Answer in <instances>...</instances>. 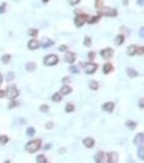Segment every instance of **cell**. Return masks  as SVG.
Masks as SVG:
<instances>
[{
  "instance_id": "6da1fadb",
  "label": "cell",
  "mask_w": 144,
  "mask_h": 163,
  "mask_svg": "<svg viewBox=\"0 0 144 163\" xmlns=\"http://www.w3.org/2000/svg\"><path fill=\"white\" fill-rule=\"evenodd\" d=\"M40 147H41V140L40 139H35V140H32V142H29V143L26 144V150L28 152H36Z\"/></svg>"
},
{
  "instance_id": "7a4b0ae2",
  "label": "cell",
  "mask_w": 144,
  "mask_h": 163,
  "mask_svg": "<svg viewBox=\"0 0 144 163\" xmlns=\"http://www.w3.org/2000/svg\"><path fill=\"white\" fill-rule=\"evenodd\" d=\"M99 11V15H103V16H116L118 15V11L113 8H108V7H100V8H98Z\"/></svg>"
},
{
  "instance_id": "3957f363",
  "label": "cell",
  "mask_w": 144,
  "mask_h": 163,
  "mask_svg": "<svg viewBox=\"0 0 144 163\" xmlns=\"http://www.w3.org/2000/svg\"><path fill=\"white\" fill-rule=\"evenodd\" d=\"M6 95H7V98H9V99L12 100L19 95V91H17V88L15 87V86H9V87L6 90Z\"/></svg>"
},
{
  "instance_id": "277c9868",
  "label": "cell",
  "mask_w": 144,
  "mask_h": 163,
  "mask_svg": "<svg viewBox=\"0 0 144 163\" xmlns=\"http://www.w3.org/2000/svg\"><path fill=\"white\" fill-rule=\"evenodd\" d=\"M59 61V58L56 55H48L44 58V64L46 66H55V64H58Z\"/></svg>"
},
{
  "instance_id": "5b68a950",
  "label": "cell",
  "mask_w": 144,
  "mask_h": 163,
  "mask_svg": "<svg viewBox=\"0 0 144 163\" xmlns=\"http://www.w3.org/2000/svg\"><path fill=\"white\" fill-rule=\"evenodd\" d=\"M84 70H86V74H95V71L98 70V64L96 63H92V61H89V63H86L84 64Z\"/></svg>"
},
{
  "instance_id": "8992f818",
  "label": "cell",
  "mask_w": 144,
  "mask_h": 163,
  "mask_svg": "<svg viewBox=\"0 0 144 163\" xmlns=\"http://www.w3.org/2000/svg\"><path fill=\"white\" fill-rule=\"evenodd\" d=\"M84 23H87V16L80 12V14H79L78 16L75 18V26L76 27H81Z\"/></svg>"
},
{
  "instance_id": "52a82bcc",
  "label": "cell",
  "mask_w": 144,
  "mask_h": 163,
  "mask_svg": "<svg viewBox=\"0 0 144 163\" xmlns=\"http://www.w3.org/2000/svg\"><path fill=\"white\" fill-rule=\"evenodd\" d=\"M100 55H101V58H104V59H111L113 55V51L111 50V48H104V50L100 51Z\"/></svg>"
},
{
  "instance_id": "ba28073f",
  "label": "cell",
  "mask_w": 144,
  "mask_h": 163,
  "mask_svg": "<svg viewBox=\"0 0 144 163\" xmlns=\"http://www.w3.org/2000/svg\"><path fill=\"white\" fill-rule=\"evenodd\" d=\"M39 46H40V41L36 40V39H32V40L28 41V48L31 51H34V50H36V48H39Z\"/></svg>"
},
{
  "instance_id": "9c48e42d",
  "label": "cell",
  "mask_w": 144,
  "mask_h": 163,
  "mask_svg": "<svg viewBox=\"0 0 144 163\" xmlns=\"http://www.w3.org/2000/svg\"><path fill=\"white\" fill-rule=\"evenodd\" d=\"M83 144H84V147H87V149H92L93 146H95V140H93L92 138H84Z\"/></svg>"
},
{
  "instance_id": "30bf717a",
  "label": "cell",
  "mask_w": 144,
  "mask_h": 163,
  "mask_svg": "<svg viewBox=\"0 0 144 163\" xmlns=\"http://www.w3.org/2000/svg\"><path fill=\"white\" fill-rule=\"evenodd\" d=\"M75 59H76V55L73 52H67L66 56H64V60H66L67 63H71V64L75 61Z\"/></svg>"
},
{
  "instance_id": "8fae6325",
  "label": "cell",
  "mask_w": 144,
  "mask_h": 163,
  "mask_svg": "<svg viewBox=\"0 0 144 163\" xmlns=\"http://www.w3.org/2000/svg\"><path fill=\"white\" fill-rule=\"evenodd\" d=\"M113 108H115V104H113V102H107L103 104V110L107 111V112H112Z\"/></svg>"
},
{
  "instance_id": "7c38bea8",
  "label": "cell",
  "mask_w": 144,
  "mask_h": 163,
  "mask_svg": "<svg viewBox=\"0 0 144 163\" xmlns=\"http://www.w3.org/2000/svg\"><path fill=\"white\" fill-rule=\"evenodd\" d=\"M107 162L108 163H113V162H118V152H110L107 155Z\"/></svg>"
},
{
  "instance_id": "4fadbf2b",
  "label": "cell",
  "mask_w": 144,
  "mask_h": 163,
  "mask_svg": "<svg viewBox=\"0 0 144 163\" xmlns=\"http://www.w3.org/2000/svg\"><path fill=\"white\" fill-rule=\"evenodd\" d=\"M112 70H113V66L111 63H106L103 66V72L104 74H110V72H112Z\"/></svg>"
},
{
  "instance_id": "5bb4252c",
  "label": "cell",
  "mask_w": 144,
  "mask_h": 163,
  "mask_svg": "<svg viewBox=\"0 0 144 163\" xmlns=\"http://www.w3.org/2000/svg\"><path fill=\"white\" fill-rule=\"evenodd\" d=\"M104 158H106V154H104L103 151L98 152V154L95 155V162H96V163H100V162H103V160H104Z\"/></svg>"
},
{
  "instance_id": "9a60e30c",
  "label": "cell",
  "mask_w": 144,
  "mask_h": 163,
  "mask_svg": "<svg viewBox=\"0 0 144 163\" xmlns=\"http://www.w3.org/2000/svg\"><path fill=\"white\" fill-rule=\"evenodd\" d=\"M136 52H138V46H130L127 48V54L130 56H132V55H136Z\"/></svg>"
},
{
  "instance_id": "2e32d148",
  "label": "cell",
  "mask_w": 144,
  "mask_h": 163,
  "mask_svg": "<svg viewBox=\"0 0 144 163\" xmlns=\"http://www.w3.org/2000/svg\"><path fill=\"white\" fill-rule=\"evenodd\" d=\"M35 68H36V64H35L34 61H28V63L26 64V70L28 71V72H34Z\"/></svg>"
},
{
  "instance_id": "e0dca14e",
  "label": "cell",
  "mask_w": 144,
  "mask_h": 163,
  "mask_svg": "<svg viewBox=\"0 0 144 163\" xmlns=\"http://www.w3.org/2000/svg\"><path fill=\"white\" fill-rule=\"evenodd\" d=\"M71 91H72V88L69 87V86L64 84L63 87H61V90H60V94H61V95H68V94H71Z\"/></svg>"
},
{
  "instance_id": "ac0fdd59",
  "label": "cell",
  "mask_w": 144,
  "mask_h": 163,
  "mask_svg": "<svg viewBox=\"0 0 144 163\" xmlns=\"http://www.w3.org/2000/svg\"><path fill=\"white\" fill-rule=\"evenodd\" d=\"M99 20H100V15H98V16H91V18H87V23H89V24L98 23Z\"/></svg>"
},
{
  "instance_id": "d6986e66",
  "label": "cell",
  "mask_w": 144,
  "mask_h": 163,
  "mask_svg": "<svg viewBox=\"0 0 144 163\" xmlns=\"http://www.w3.org/2000/svg\"><path fill=\"white\" fill-rule=\"evenodd\" d=\"M143 140H144V134H141V132H140V134H138L135 137V139H133V143H135V144H140Z\"/></svg>"
},
{
  "instance_id": "ffe728a7",
  "label": "cell",
  "mask_w": 144,
  "mask_h": 163,
  "mask_svg": "<svg viewBox=\"0 0 144 163\" xmlns=\"http://www.w3.org/2000/svg\"><path fill=\"white\" fill-rule=\"evenodd\" d=\"M138 157H139V159L144 160V147L143 146H139L138 147Z\"/></svg>"
},
{
  "instance_id": "44dd1931",
  "label": "cell",
  "mask_w": 144,
  "mask_h": 163,
  "mask_svg": "<svg viewBox=\"0 0 144 163\" xmlns=\"http://www.w3.org/2000/svg\"><path fill=\"white\" fill-rule=\"evenodd\" d=\"M123 41H124V35H118V36H116V39H115V44H116V46H121V44H123Z\"/></svg>"
},
{
  "instance_id": "7402d4cb",
  "label": "cell",
  "mask_w": 144,
  "mask_h": 163,
  "mask_svg": "<svg viewBox=\"0 0 144 163\" xmlns=\"http://www.w3.org/2000/svg\"><path fill=\"white\" fill-rule=\"evenodd\" d=\"M127 75L130 76V78H136V76H138V72H136L133 68H128V70H127Z\"/></svg>"
},
{
  "instance_id": "603a6c76",
  "label": "cell",
  "mask_w": 144,
  "mask_h": 163,
  "mask_svg": "<svg viewBox=\"0 0 144 163\" xmlns=\"http://www.w3.org/2000/svg\"><path fill=\"white\" fill-rule=\"evenodd\" d=\"M88 87L91 88V90H93V91H96L99 88V83L98 82H89V84H88Z\"/></svg>"
},
{
  "instance_id": "cb8c5ba5",
  "label": "cell",
  "mask_w": 144,
  "mask_h": 163,
  "mask_svg": "<svg viewBox=\"0 0 144 163\" xmlns=\"http://www.w3.org/2000/svg\"><path fill=\"white\" fill-rule=\"evenodd\" d=\"M52 44H53V41H52V40H48V39H44V41H43V44H41V46H43L44 48H48V47H51Z\"/></svg>"
},
{
  "instance_id": "d4e9b609",
  "label": "cell",
  "mask_w": 144,
  "mask_h": 163,
  "mask_svg": "<svg viewBox=\"0 0 144 163\" xmlns=\"http://www.w3.org/2000/svg\"><path fill=\"white\" fill-rule=\"evenodd\" d=\"M52 100H53V102H60V100H61V94L60 92L53 94V96H52Z\"/></svg>"
},
{
  "instance_id": "484cf974",
  "label": "cell",
  "mask_w": 144,
  "mask_h": 163,
  "mask_svg": "<svg viewBox=\"0 0 144 163\" xmlns=\"http://www.w3.org/2000/svg\"><path fill=\"white\" fill-rule=\"evenodd\" d=\"M36 162L38 163H47V158L44 157V155H39V157L36 158Z\"/></svg>"
},
{
  "instance_id": "4316f807",
  "label": "cell",
  "mask_w": 144,
  "mask_h": 163,
  "mask_svg": "<svg viewBox=\"0 0 144 163\" xmlns=\"http://www.w3.org/2000/svg\"><path fill=\"white\" fill-rule=\"evenodd\" d=\"M9 60H11V55H3L1 56V61H3L4 64L9 63Z\"/></svg>"
},
{
  "instance_id": "83f0119b",
  "label": "cell",
  "mask_w": 144,
  "mask_h": 163,
  "mask_svg": "<svg viewBox=\"0 0 144 163\" xmlns=\"http://www.w3.org/2000/svg\"><path fill=\"white\" fill-rule=\"evenodd\" d=\"M73 110H75V106L71 104V103H68V104L66 106V111H67V112H72Z\"/></svg>"
},
{
  "instance_id": "f1b7e54d",
  "label": "cell",
  "mask_w": 144,
  "mask_h": 163,
  "mask_svg": "<svg viewBox=\"0 0 144 163\" xmlns=\"http://www.w3.org/2000/svg\"><path fill=\"white\" fill-rule=\"evenodd\" d=\"M27 135H28V137H34V135H35V128L34 127L27 128Z\"/></svg>"
},
{
  "instance_id": "f546056e",
  "label": "cell",
  "mask_w": 144,
  "mask_h": 163,
  "mask_svg": "<svg viewBox=\"0 0 144 163\" xmlns=\"http://www.w3.org/2000/svg\"><path fill=\"white\" fill-rule=\"evenodd\" d=\"M7 142H8V137L7 135H1L0 137V144H6Z\"/></svg>"
},
{
  "instance_id": "4dcf8cb0",
  "label": "cell",
  "mask_w": 144,
  "mask_h": 163,
  "mask_svg": "<svg viewBox=\"0 0 144 163\" xmlns=\"http://www.w3.org/2000/svg\"><path fill=\"white\" fill-rule=\"evenodd\" d=\"M125 124L128 126V128H130V130H133V128L136 127V123H135V122H132V120H128V122L125 123Z\"/></svg>"
},
{
  "instance_id": "1f68e13d",
  "label": "cell",
  "mask_w": 144,
  "mask_h": 163,
  "mask_svg": "<svg viewBox=\"0 0 144 163\" xmlns=\"http://www.w3.org/2000/svg\"><path fill=\"white\" fill-rule=\"evenodd\" d=\"M38 29H35V28H31V29H28V35L29 36H36L38 35Z\"/></svg>"
},
{
  "instance_id": "d6a6232c",
  "label": "cell",
  "mask_w": 144,
  "mask_h": 163,
  "mask_svg": "<svg viewBox=\"0 0 144 163\" xmlns=\"http://www.w3.org/2000/svg\"><path fill=\"white\" fill-rule=\"evenodd\" d=\"M84 46L86 47L91 46V38H89V36H86V38H84Z\"/></svg>"
},
{
  "instance_id": "836d02e7",
  "label": "cell",
  "mask_w": 144,
  "mask_h": 163,
  "mask_svg": "<svg viewBox=\"0 0 144 163\" xmlns=\"http://www.w3.org/2000/svg\"><path fill=\"white\" fill-rule=\"evenodd\" d=\"M69 71H71L72 74H79V68H78V67H75V66H71Z\"/></svg>"
},
{
  "instance_id": "e575fe53",
  "label": "cell",
  "mask_w": 144,
  "mask_h": 163,
  "mask_svg": "<svg viewBox=\"0 0 144 163\" xmlns=\"http://www.w3.org/2000/svg\"><path fill=\"white\" fill-rule=\"evenodd\" d=\"M68 3L71 4V6H76V4L80 3V0H68Z\"/></svg>"
},
{
  "instance_id": "d590c367",
  "label": "cell",
  "mask_w": 144,
  "mask_h": 163,
  "mask_svg": "<svg viewBox=\"0 0 144 163\" xmlns=\"http://www.w3.org/2000/svg\"><path fill=\"white\" fill-rule=\"evenodd\" d=\"M138 55H143L144 54V47H138Z\"/></svg>"
},
{
  "instance_id": "8d00e7d4",
  "label": "cell",
  "mask_w": 144,
  "mask_h": 163,
  "mask_svg": "<svg viewBox=\"0 0 144 163\" xmlns=\"http://www.w3.org/2000/svg\"><path fill=\"white\" fill-rule=\"evenodd\" d=\"M40 111H43V112H47V111H48V106H47V104L40 106Z\"/></svg>"
},
{
  "instance_id": "74e56055",
  "label": "cell",
  "mask_w": 144,
  "mask_h": 163,
  "mask_svg": "<svg viewBox=\"0 0 144 163\" xmlns=\"http://www.w3.org/2000/svg\"><path fill=\"white\" fill-rule=\"evenodd\" d=\"M16 106H17V103H16V102H15V100H14V99H12V102H11V103H9L8 108H14V107H16Z\"/></svg>"
},
{
  "instance_id": "f35d334b",
  "label": "cell",
  "mask_w": 144,
  "mask_h": 163,
  "mask_svg": "<svg viewBox=\"0 0 144 163\" xmlns=\"http://www.w3.org/2000/svg\"><path fill=\"white\" fill-rule=\"evenodd\" d=\"M88 59L92 61L93 59H95V52H89V54H88Z\"/></svg>"
},
{
  "instance_id": "ab89813d",
  "label": "cell",
  "mask_w": 144,
  "mask_h": 163,
  "mask_svg": "<svg viewBox=\"0 0 144 163\" xmlns=\"http://www.w3.org/2000/svg\"><path fill=\"white\" fill-rule=\"evenodd\" d=\"M14 76H15L14 72H9L8 75H7V80H12V79H14Z\"/></svg>"
},
{
  "instance_id": "60d3db41",
  "label": "cell",
  "mask_w": 144,
  "mask_h": 163,
  "mask_svg": "<svg viewBox=\"0 0 144 163\" xmlns=\"http://www.w3.org/2000/svg\"><path fill=\"white\" fill-rule=\"evenodd\" d=\"M52 127H53V123H51V122H48V123L46 124V128H48V130H51Z\"/></svg>"
},
{
  "instance_id": "b9f144b4",
  "label": "cell",
  "mask_w": 144,
  "mask_h": 163,
  "mask_svg": "<svg viewBox=\"0 0 144 163\" xmlns=\"http://www.w3.org/2000/svg\"><path fill=\"white\" fill-rule=\"evenodd\" d=\"M139 35H140V38L144 39V27H143V28H140V31H139Z\"/></svg>"
},
{
  "instance_id": "7bdbcfd3",
  "label": "cell",
  "mask_w": 144,
  "mask_h": 163,
  "mask_svg": "<svg viewBox=\"0 0 144 163\" xmlns=\"http://www.w3.org/2000/svg\"><path fill=\"white\" fill-rule=\"evenodd\" d=\"M4 11H6V4H1L0 6V14H3Z\"/></svg>"
},
{
  "instance_id": "ee69618b",
  "label": "cell",
  "mask_w": 144,
  "mask_h": 163,
  "mask_svg": "<svg viewBox=\"0 0 144 163\" xmlns=\"http://www.w3.org/2000/svg\"><path fill=\"white\" fill-rule=\"evenodd\" d=\"M69 82H71V78H63V83H64V84L69 83Z\"/></svg>"
},
{
  "instance_id": "f6af8a7d",
  "label": "cell",
  "mask_w": 144,
  "mask_h": 163,
  "mask_svg": "<svg viewBox=\"0 0 144 163\" xmlns=\"http://www.w3.org/2000/svg\"><path fill=\"white\" fill-rule=\"evenodd\" d=\"M139 106H140V108H144V99L139 100Z\"/></svg>"
},
{
  "instance_id": "bcb514c9",
  "label": "cell",
  "mask_w": 144,
  "mask_h": 163,
  "mask_svg": "<svg viewBox=\"0 0 144 163\" xmlns=\"http://www.w3.org/2000/svg\"><path fill=\"white\" fill-rule=\"evenodd\" d=\"M59 50H60V51H67V46H60V47H59Z\"/></svg>"
},
{
  "instance_id": "7dc6e473",
  "label": "cell",
  "mask_w": 144,
  "mask_h": 163,
  "mask_svg": "<svg viewBox=\"0 0 144 163\" xmlns=\"http://www.w3.org/2000/svg\"><path fill=\"white\" fill-rule=\"evenodd\" d=\"M6 96V91H1L0 90V98H4Z\"/></svg>"
},
{
  "instance_id": "c3c4849f",
  "label": "cell",
  "mask_w": 144,
  "mask_h": 163,
  "mask_svg": "<svg viewBox=\"0 0 144 163\" xmlns=\"http://www.w3.org/2000/svg\"><path fill=\"white\" fill-rule=\"evenodd\" d=\"M101 4H100V0H96V8H100Z\"/></svg>"
},
{
  "instance_id": "681fc988",
  "label": "cell",
  "mask_w": 144,
  "mask_h": 163,
  "mask_svg": "<svg viewBox=\"0 0 144 163\" xmlns=\"http://www.w3.org/2000/svg\"><path fill=\"white\" fill-rule=\"evenodd\" d=\"M43 149H44V150H49V149H51V144H46Z\"/></svg>"
},
{
  "instance_id": "f907efd6",
  "label": "cell",
  "mask_w": 144,
  "mask_h": 163,
  "mask_svg": "<svg viewBox=\"0 0 144 163\" xmlns=\"http://www.w3.org/2000/svg\"><path fill=\"white\" fill-rule=\"evenodd\" d=\"M138 4H139V6H143V4H144V0H138Z\"/></svg>"
},
{
  "instance_id": "816d5d0a",
  "label": "cell",
  "mask_w": 144,
  "mask_h": 163,
  "mask_svg": "<svg viewBox=\"0 0 144 163\" xmlns=\"http://www.w3.org/2000/svg\"><path fill=\"white\" fill-rule=\"evenodd\" d=\"M1 82H3V76L0 75V84H1Z\"/></svg>"
},
{
  "instance_id": "f5cc1de1",
  "label": "cell",
  "mask_w": 144,
  "mask_h": 163,
  "mask_svg": "<svg viewBox=\"0 0 144 163\" xmlns=\"http://www.w3.org/2000/svg\"><path fill=\"white\" fill-rule=\"evenodd\" d=\"M47 1H49V0H43V3H47Z\"/></svg>"
}]
</instances>
